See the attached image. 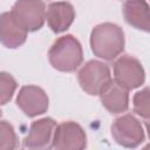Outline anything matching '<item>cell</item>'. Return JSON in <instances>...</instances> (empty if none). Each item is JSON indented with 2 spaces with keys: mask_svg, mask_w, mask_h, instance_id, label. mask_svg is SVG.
I'll list each match as a JSON object with an SVG mask.
<instances>
[{
  "mask_svg": "<svg viewBox=\"0 0 150 150\" xmlns=\"http://www.w3.org/2000/svg\"><path fill=\"white\" fill-rule=\"evenodd\" d=\"M28 30L23 28L11 12H5L1 15V43L11 49L18 48L26 42Z\"/></svg>",
  "mask_w": 150,
  "mask_h": 150,
  "instance_id": "4fadbf2b",
  "label": "cell"
},
{
  "mask_svg": "<svg viewBox=\"0 0 150 150\" xmlns=\"http://www.w3.org/2000/svg\"><path fill=\"white\" fill-rule=\"evenodd\" d=\"M56 122L50 117H43L34 121L29 128L28 135L23 138L22 145L28 149L48 148L52 143Z\"/></svg>",
  "mask_w": 150,
  "mask_h": 150,
  "instance_id": "9c48e42d",
  "label": "cell"
},
{
  "mask_svg": "<svg viewBox=\"0 0 150 150\" xmlns=\"http://www.w3.org/2000/svg\"><path fill=\"white\" fill-rule=\"evenodd\" d=\"M114 80L129 90L135 89L144 83L145 71L136 57L122 55L114 63Z\"/></svg>",
  "mask_w": 150,
  "mask_h": 150,
  "instance_id": "8992f818",
  "label": "cell"
},
{
  "mask_svg": "<svg viewBox=\"0 0 150 150\" xmlns=\"http://www.w3.org/2000/svg\"><path fill=\"white\" fill-rule=\"evenodd\" d=\"M0 149L1 150H12L18 146V137L12 124L7 121H1L0 124Z\"/></svg>",
  "mask_w": 150,
  "mask_h": 150,
  "instance_id": "2e32d148",
  "label": "cell"
},
{
  "mask_svg": "<svg viewBox=\"0 0 150 150\" xmlns=\"http://www.w3.org/2000/svg\"><path fill=\"white\" fill-rule=\"evenodd\" d=\"M114 141L124 148H137L144 142V131L141 122L131 114L117 117L111 124Z\"/></svg>",
  "mask_w": 150,
  "mask_h": 150,
  "instance_id": "5b68a950",
  "label": "cell"
},
{
  "mask_svg": "<svg viewBox=\"0 0 150 150\" xmlns=\"http://www.w3.org/2000/svg\"><path fill=\"white\" fill-rule=\"evenodd\" d=\"M134 112L144 120L150 118V87L137 91L132 97Z\"/></svg>",
  "mask_w": 150,
  "mask_h": 150,
  "instance_id": "5bb4252c",
  "label": "cell"
},
{
  "mask_svg": "<svg viewBox=\"0 0 150 150\" xmlns=\"http://www.w3.org/2000/svg\"><path fill=\"white\" fill-rule=\"evenodd\" d=\"M48 96L38 86H23L16 96V105L28 117L42 115L48 109Z\"/></svg>",
  "mask_w": 150,
  "mask_h": 150,
  "instance_id": "ba28073f",
  "label": "cell"
},
{
  "mask_svg": "<svg viewBox=\"0 0 150 150\" xmlns=\"http://www.w3.org/2000/svg\"><path fill=\"white\" fill-rule=\"evenodd\" d=\"M50 146L54 149H84L87 146L86 131L76 122H62L54 130Z\"/></svg>",
  "mask_w": 150,
  "mask_h": 150,
  "instance_id": "52a82bcc",
  "label": "cell"
},
{
  "mask_svg": "<svg viewBox=\"0 0 150 150\" xmlns=\"http://www.w3.org/2000/svg\"><path fill=\"white\" fill-rule=\"evenodd\" d=\"M124 33L122 28L111 22L95 26L90 34V47L95 56L112 61L124 49Z\"/></svg>",
  "mask_w": 150,
  "mask_h": 150,
  "instance_id": "6da1fadb",
  "label": "cell"
},
{
  "mask_svg": "<svg viewBox=\"0 0 150 150\" xmlns=\"http://www.w3.org/2000/svg\"><path fill=\"white\" fill-rule=\"evenodd\" d=\"M18 88V82L15 79L6 73L1 71L0 74V96H1V104L5 105L7 102H9Z\"/></svg>",
  "mask_w": 150,
  "mask_h": 150,
  "instance_id": "9a60e30c",
  "label": "cell"
},
{
  "mask_svg": "<svg viewBox=\"0 0 150 150\" xmlns=\"http://www.w3.org/2000/svg\"><path fill=\"white\" fill-rule=\"evenodd\" d=\"M11 13L28 32H36L42 28L47 19L46 5L42 0H16Z\"/></svg>",
  "mask_w": 150,
  "mask_h": 150,
  "instance_id": "277c9868",
  "label": "cell"
},
{
  "mask_svg": "<svg viewBox=\"0 0 150 150\" xmlns=\"http://www.w3.org/2000/svg\"><path fill=\"white\" fill-rule=\"evenodd\" d=\"M48 60L53 68L64 73L75 71L83 61V50L80 41L70 35L59 38L48 52Z\"/></svg>",
  "mask_w": 150,
  "mask_h": 150,
  "instance_id": "7a4b0ae2",
  "label": "cell"
},
{
  "mask_svg": "<svg viewBox=\"0 0 150 150\" xmlns=\"http://www.w3.org/2000/svg\"><path fill=\"white\" fill-rule=\"evenodd\" d=\"M145 129H146L148 136H149V138H150V118H148V120L145 121Z\"/></svg>",
  "mask_w": 150,
  "mask_h": 150,
  "instance_id": "e0dca14e",
  "label": "cell"
},
{
  "mask_svg": "<svg viewBox=\"0 0 150 150\" xmlns=\"http://www.w3.org/2000/svg\"><path fill=\"white\" fill-rule=\"evenodd\" d=\"M75 19V9L68 1H56L48 5L47 22L54 33L67 30Z\"/></svg>",
  "mask_w": 150,
  "mask_h": 150,
  "instance_id": "7c38bea8",
  "label": "cell"
},
{
  "mask_svg": "<svg viewBox=\"0 0 150 150\" xmlns=\"http://www.w3.org/2000/svg\"><path fill=\"white\" fill-rule=\"evenodd\" d=\"M102 105L110 114H122L129 108V89L111 80L100 93Z\"/></svg>",
  "mask_w": 150,
  "mask_h": 150,
  "instance_id": "30bf717a",
  "label": "cell"
},
{
  "mask_svg": "<svg viewBox=\"0 0 150 150\" xmlns=\"http://www.w3.org/2000/svg\"><path fill=\"white\" fill-rule=\"evenodd\" d=\"M122 12L128 25L150 33V6L145 0H125Z\"/></svg>",
  "mask_w": 150,
  "mask_h": 150,
  "instance_id": "8fae6325",
  "label": "cell"
},
{
  "mask_svg": "<svg viewBox=\"0 0 150 150\" xmlns=\"http://www.w3.org/2000/svg\"><path fill=\"white\" fill-rule=\"evenodd\" d=\"M77 81L82 90L88 95H100L103 88L111 81L110 69L108 64L101 61L90 60L79 70Z\"/></svg>",
  "mask_w": 150,
  "mask_h": 150,
  "instance_id": "3957f363",
  "label": "cell"
}]
</instances>
